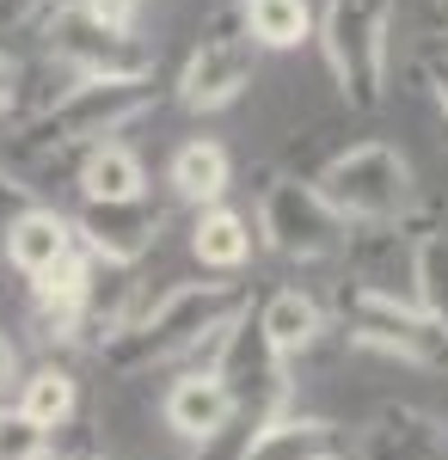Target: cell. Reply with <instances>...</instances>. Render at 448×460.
<instances>
[{
    "instance_id": "5bb4252c",
    "label": "cell",
    "mask_w": 448,
    "mask_h": 460,
    "mask_svg": "<svg viewBox=\"0 0 448 460\" xmlns=\"http://www.w3.org/2000/svg\"><path fill=\"white\" fill-rule=\"evenodd\" d=\"M363 460H448V429L424 411H381L363 436Z\"/></svg>"
},
{
    "instance_id": "ffe728a7",
    "label": "cell",
    "mask_w": 448,
    "mask_h": 460,
    "mask_svg": "<svg viewBox=\"0 0 448 460\" xmlns=\"http://www.w3.org/2000/svg\"><path fill=\"white\" fill-rule=\"evenodd\" d=\"M412 301L448 332V227H430L412 252Z\"/></svg>"
},
{
    "instance_id": "9a60e30c",
    "label": "cell",
    "mask_w": 448,
    "mask_h": 460,
    "mask_svg": "<svg viewBox=\"0 0 448 460\" xmlns=\"http://www.w3.org/2000/svg\"><path fill=\"white\" fill-rule=\"evenodd\" d=\"M166 184H173L178 203H221L228 197V184H234V160H228V147L209 142V136H191V142L173 154V166H166Z\"/></svg>"
},
{
    "instance_id": "ba28073f",
    "label": "cell",
    "mask_w": 448,
    "mask_h": 460,
    "mask_svg": "<svg viewBox=\"0 0 448 460\" xmlns=\"http://www.w3.org/2000/svg\"><path fill=\"white\" fill-rule=\"evenodd\" d=\"M74 240L99 264L136 270L141 258L154 252V240H160V209L148 197H136V203H86V215L74 221Z\"/></svg>"
},
{
    "instance_id": "7c38bea8",
    "label": "cell",
    "mask_w": 448,
    "mask_h": 460,
    "mask_svg": "<svg viewBox=\"0 0 448 460\" xmlns=\"http://www.w3.org/2000/svg\"><path fill=\"white\" fill-rule=\"evenodd\" d=\"M258 338L271 344L276 362H289V356H308L319 338H326V307L313 301L308 288H276L271 301L258 307Z\"/></svg>"
},
{
    "instance_id": "8992f818",
    "label": "cell",
    "mask_w": 448,
    "mask_h": 460,
    "mask_svg": "<svg viewBox=\"0 0 448 460\" xmlns=\"http://www.w3.org/2000/svg\"><path fill=\"white\" fill-rule=\"evenodd\" d=\"M258 240H264L276 258H301V264H308V258L345 252L350 227L319 203L313 178H276L271 190H264V203H258Z\"/></svg>"
},
{
    "instance_id": "7402d4cb",
    "label": "cell",
    "mask_w": 448,
    "mask_h": 460,
    "mask_svg": "<svg viewBox=\"0 0 448 460\" xmlns=\"http://www.w3.org/2000/svg\"><path fill=\"white\" fill-rule=\"evenodd\" d=\"M93 25H104V31H136V6L141 0H74Z\"/></svg>"
},
{
    "instance_id": "2e32d148",
    "label": "cell",
    "mask_w": 448,
    "mask_h": 460,
    "mask_svg": "<svg viewBox=\"0 0 448 460\" xmlns=\"http://www.w3.org/2000/svg\"><path fill=\"white\" fill-rule=\"evenodd\" d=\"M319 455H332V424L326 418H295V411L246 429L240 448H234V460H319Z\"/></svg>"
},
{
    "instance_id": "f1b7e54d",
    "label": "cell",
    "mask_w": 448,
    "mask_h": 460,
    "mask_svg": "<svg viewBox=\"0 0 448 460\" xmlns=\"http://www.w3.org/2000/svg\"><path fill=\"white\" fill-rule=\"evenodd\" d=\"M240 6H246V0H240Z\"/></svg>"
},
{
    "instance_id": "484cf974",
    "label": "cell",
    "mask_w": 448,
    "mask_h": 460,
    "mask_svg": "<svg viewBox=\"0 0 448 460\" xmlns=\"http://www.w3.org/2000/svg\"><path fill=\"white\" fill-rule=\"evenodd\" d=\"M430 93H436V105L448 117V56H430Z\"/></svg>"
},
{
    "instance_id": "7a4b0ae2",
    "label": "cell",
    "mask_w": 448,
    "mask_h": 460,
    "mask_svg": "<svg viewBox=\"0 0 448 460\" xmlns=\"http://www.w3.org/2000/svg\"><path fill=\"white\" fill-rule=\"evenodd\" d=\"M313 31L345 105L375 111L387 99V62H393V0H326Z\"/></svg>"
},
{
    "instance_id": "e0dca14e",
    "label": "cell",
    "mask_w": 448,
    "mask_h": 460,
    "mask_svg": "<svg viewBox=\"0 0 448 460\" xmlns=\"http://www.w3.org/2000/svg\"><path fill=\"white\" fill-rule=\"evenodd\" d=\"M191 252H197V264H203V270L234 277V270H246V258H252V221L234 215L228 203H209V209H197Z\"/></svg>"
},
{
    "instance_id": "d4e9b609",
    "label": "cell",
    "mask_w": 448,
    "mask_h": 460,
    "mask_svg": "<svg viewBox=\"0 0 448 460\" xmlns=\"http://www.w3.org/2000/svg\"><path fill=\"white\" fill-rule=\"evenodd\" d=\"M13 381H19V350H13V338L0 332V393L13 387Z\"/></svg>"
},
{
    "instance_id": "ac0fdd59",
    "label": "cell",
    "mask_w": 448,
    "mask_h": 460,
    "mask_svg": "<svg viewBox=\"0 0 448 460\" xmlns=\"http://www.w3.org/2000/svg\"><path fill=\"white\" fill-rule=\"evenodd\" d=\"M246 43L252 49H295L313 37V6L308 0H246Z\"/></svg>"
},
{
    "instance_id": "30bf717a",
    "label": "cell",
    "mask_w": 448,
    "mask_h": 460,
    "mask_svg": "<svg viewBox=\"0 0 448 460\" xmlns=\"http://www.w3.org/2000/svg\"><path fill=\"white\" fill-rule=\"evenodd\" d=\"M160 418H166V429L184 436V442H221V436L234 429V418H240V399H234V387H228L221 375L191 368V375H178L173 387H166Z\"/></svg>"
},
{
    "instance_id": "d6986e66",
    "label": "cell",
    "mask_w": 448,
    "mask_h": 460,
    "mask_svg": "<svg viewBox=\"0 0 448 460\" xmlns=\"http://www.w3.org/2000/svg\"><path fill=\"white\" fill-rule=\"evenodd\" d=\"M74 405H80V387H74L68 368H56V362H43V368H31V375L19 381V411H25L43 436H56V429L68 424Z\"/></svg>"
},
{
    "instance_id": "5b68a950",
    "label": "cell",
    "mask_w": 448,
    "mask_h": 460,
    "mask_svg": "<svg viewBox=\"0 0 448 460\" xmlns=\"http://www.w3.org/2000/svg\"><path fill=\"white\" fill-rule=\"evenodd\" d=\"M148 105H154L148 80H80L62 99L43 105V117L31 123V142L37 147H80L86 154L93 142H111L123 123H136Z\"/></svg>"
},
{
    "instance_id": "8fae6325",
    "label": "cell",
    "mask_w": 448,
    "mask_h": 460,
    "mask_svg": "<svg viewBox=\"0 0 448 460\" xmlns=\"http://www.w3.org/2000/svg\"><path fill=\"white\" fill-rule=\"evenodd\" d=\"M0 252H6V264L31 283V277H43V270H56L62 258H74V252H80V240H74V221L62 209L31 203V209H25L13 227H6V234H0Z\"/></svg>"
},
{
    "instance_id": "44dd1931",
    "label": "cell",
    "mask_w": 448,
    "mask_h": 460,
    "mask_svg": "<svg viewBox=\"0 0 448 460\" xmlns=\"http://www.w3.org/2000/svg\"><path fill=\"white\" fill-rule=\"evenodd\" d=\"M0 460H49V436L19 405H0Z\"/></svg>"
},
{
    "instance_id": "52a82bcc",
    "label": "cell",
    "mask_w": 448,
    "mask_h": 460,
    "mask_svg": "<svg viewBox=\"0 0 448 460\" xmlns=\"http://www.w3.org/2000/svg\"><path fill=\"white\" fill-rule=\"evenodd\" d=\"M49 49L68 68H80V80H148L154 74V56L136 43V31H104L74 0L56 6V19H49Z\"/></svg>"
},
{
    "instance_id": "83f0119b",
    "label": "cell",
    "mask_w": 448,
    "mask_h": 460,
    "mask_svg": "<svg viewBox=\"0 0 448 460\" xmlns=\"http://www.w3.org/2000/svg\"><path fill=\"white\" fill-rule=\"evenodd\" d=\"M319 460H338V455H319Z\"/></svg>"
},
{
    "instance_id": "4316f807",
    "label": "cell",
    "mask_w": 448,
    "mask_h": 460,
    "mask_svg": "<svg viewBox=\"0 0 448 460\" xmlns=\"http://www.w3.org/2000/svg\"><path fill=\"white\" fill-rule=\"evenodd\" d=\"M43 0H0V25H19V19H31Z\"/></svg>"
},
{
    "instance_id": "9c48e42d",
    "label": "cell",
    "mask_w": 448,
    "mask_h": 460,
    "mask_svg": "<svg viewBox=\"0 0 448 460\" xmlns=\"http://www.w3.org/2000/svg\"><path fill=\"white\" fill-rule=\"evenodd\" d=\"M252 86V43L246 37H203L178 74V105L184 111H228Z\"/></svg>"
},
{
    "instance_id": "6da1fadb",
    "label": "cell",
    "mask_w": 448,
    "mask_h": 460,
    "mask_svg": "<svg viewBox=\"0 0 448 460\" xmlns=\"http://www.w3.org/2000/svg\"><path fill=\"white\" fill-rule=\"evenodd\" d=\"M246 301L234 283H173L166 295H154L148 307H136V319L123 332H111L99 344V362L111 375H148L160 362L197 356L215 325H228L234 314H246Z\"/></svg>"
},
{
    "instance_id": "277c9868",
    "label": "cell",
    "mask_w": 448,
    "mask_h": 460,
    "mask_svg": "<svg viewBox=\"0 0 448 460\" xmlns=\"http://www.w3.org/2000/svg\"><path fill=\"white\" fill-rule=\"evenodd\" d=\"M338 314H345L350 344L381 350V356H399V362H412V368H448V332L424 314L417 301H399L393 288L350 283Z\"/></svg>"
},
{
    "instance_id": "4fadbf2b",
    "label": "cell",
    "mask_w": 448,
    "mask_h": 460,
    "mask_svg": "<svg viewBox=\"0 0 448 460\" xmlns=\"http://www.w3.org/2000/svg\"><path fill=\"white\" fill-rule=\"evenodd\" d=\"M74 184H80L86 203H136V197H148V166L136 160V147L93 142L86 154H80Z\"/></svg>"
},
{
    "instance_id": "603a6c76",
    "label": "cell",
    "mask_w": 448,
    "mask_h": 460,
    "mask_svg": "<svg viewBox=\"0 0 448 460\" xmlns=\"http://www.w3.org/2000/svg\"><path fill=\"white\" fill-rule=\"evenodd\" d=\"M25 209H31V184H19V178L0 166V234H6Z\"/></svg>"
},
{
    "instance_id": "3957f363",
    "label": "cell",
    "mask_w": 448,
    "mask_h": 460,
    "mask_svg": "<svg viewBox=\"0 0 448 460\" xmlns=\"http://www.w3.org/2000/svg\"><path fill=\"white\" fill-rule=\"evenodd\" d=\"M313 190L345 227H381L412 209V160L393 142H356L319 166Z\"/></svg>"
},
{
    "instance_id": "cb8c5ba5",
    "label": "cell",
    "mask_w": 448,
    "mask_h": 460,
    "mask_svg": "<svg viewBox=\"0 0 448 460\" xmlns=\"http://www.w3.org/2000/svg\"><path fill=\"white\" fill-rule=\"evenodd\" d=\"M19 80H25V74H19V62H13V56H0V111H13V99H19Z\"/></svg>"
}]
</instances>
